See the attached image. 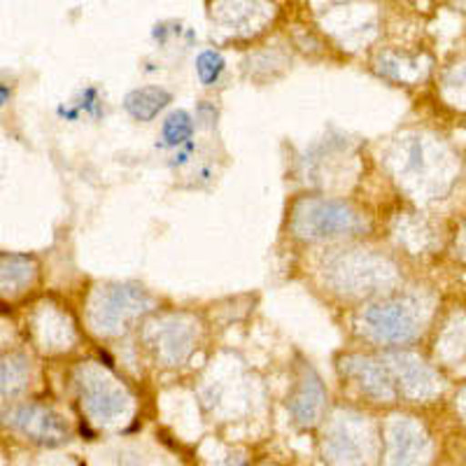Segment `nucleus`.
Returning a JSON list of instances; mask_svg holds the SVG:
<instances>
[{
  "label": "nucleus",
  "instance_id": "1",
  "mask_svg": "<svg viewBox=\"0 0 466 466\" xmlns=\"http://www.w3.org/2000/svg\"><path fill=\"white\" fill-rule=\"evenodd\" d=\"M294 231L308 240L336 238L361 231V219L355 210L340 201L310 198L294 212Z\"/></svg>",
  "mask_w": 466,
  "mask_h": 466
},
{
  "label": "nucleus",
  "instance_id": "2",
  "mask_svg": "<svg viewBox=\"0 0 466 466\" xmlns=\"http://www.w3.org/2000/svg\"><path fill=\"white\" fill-rule=\"evenodd\" d=\"M364 322L378 340L385 343H406L418 336L420 327L413 313L401 303H378L366 310Z\"/></svg>",
  "mask_w": 466,
  "mask_h": 466
},
{
  "label": "nucleus",
  "instance_id": "3",
  "mask_svg": "<svg viewBox=\"0 0 466 466\" xmlns=\"http://www.w3.org/2000/svg\"><path fill=\"white\" fill-rule=\"evenodd\" d=\"M147 297L136 287H112L103 297V303L96 308L94 324L98 331H116L119 324L133 315L147 310Z\"/></svg>",
  "mask_w": 466,
  "mask_h": 466
},
{
  "label": "nucleus",
  "instance_id": "4",
  "mask_svg": "<svg viewBox=\"0 0 466 466\" xmlns=\"http://www.w3.org/2000/svg\"><path fill=\"white\" fill-rule=\"evenodd\" d=\"M10 422L15 424L16 430L24 431L28 439L37 441V443L56 445L64 439H68L66 424L61 422L58 415H54L52 410H47V408H40V406L16 408L15 413H12Z\"/></svg>",
  "mask_w": 466,
  "mask_h": 466
},
{
  "label": "nucleus",
  "instance_id": "5",
  "mask_svg": "<svg viewBox=\"0 0 466 466\" xmlns=\"http://www.w3.org/2000/svg\"><path fill=\"white\" fill-rule=\"evenodd\" d=\"M82 394H85L86 410L98 420H112L122 413L127 406V399L122 392H116L115 387L107 385L106 380L82 382Z\"/></svg>",
  "mask_w": 466,
  "mask_h": 466
},
{
  "label": "nucleus",
  "instance_id": "6",
  "mask_svg": "<svg viewBox=\"0 0 466 466\" xmlns=\"http://www.w3.org/2000/svg\"><path fill=\"white\" fill-rule=\"evenodd\" d=\"M322 403H324L322 382H319V378L315 376V373H308V378L301 382V387H299V392L294 394V399H291V413H294V418H297L299 422L310 427V424L318 422Z\"/></svg>",
  "mask_w": 466,
  "mask_h": 466
},
{
  "label": "nucleus",
  "instance_id": "7",
  "mask_svg": "<svg viewBox=\"0 0 466 466\" xmlns=\"http://www.w3.org/2000/svg\"><path fill=\"white\" fill-rule=\"evenodd\" d=\"M170 103V94L159 86H143V89H133L124 98V107L128 115L138 122H149L159 115L166 106Z\"/></svg>",
  "mask_w": 466,
  "mask_h": 466
},
{
  "label": "nucleus",
  "instance_id": "8",
  "mask_svg": "<svg viewBox=\"0 0 466 466\" xmlns=\"http://www.w3.org/2000/svg\"><path fill=\"white\" fill-rule=\"evenodd\" d=\"M420 445H422V436L413 427L397 424V430L392 434V457H390V466H415L420 455Z\"/></svg>",
  "mask_w": 466,
  "mask_h": 466
},
{
  "label": "nucleus",
  "instance_id": "9",
  "mask_svg": "<svg viewBox=\"0 0 466 466\" xmlns=\"http://www.w3.org/2000/svg\"><path fill=\"white\" fill-rule=\"evenodd\" d=\"M348 371L357 376V380H360V385L364 387L366 392L378 394V397H390V382H387L385 373L373 361L357 360V364L348 366Z\"/></svg>",
  "mask_w": 466,
  "mask_h": 466
},
{
  "label": "nucleus",
  "instance_id": "10",
  "mask_svg": "<svg viewBox=\"0 0 466 466\" xmlns=\"http://www.w3.org/2000/svg\"><path fill=\"white\" fill-rule=\"evenodd\" d=\"M191 131H194V124H191V116L185 110L170 112L164 122V140L168 145H182L191 138Z\"/></svg>",
  "mask_w": 466,
  "mask_h": 466
},
{
  "label": "nucleus",
  "instance_id": "11",
  "mask_svg": "<svg viewBox=\"0 0 466 466\" xmlns=\"http://www.w3.org/2000/svg\"><path fill=\"white\" fill-rule=\"evenodd\" d=\"M33 270L26 257H3V285L22 287L31 280Z\"/></svg>",
  "mask_w": 466,
  "mask_h": 466
},
{
  "label": "nucleus",
  "instance_id": "12",
  "mask_svg": "<svg viewBox=\"0 0 466 466\" xmlns=\"http://www.w3.org/2000/svg\"><path fill=\"white\" fill-rule=\"evenodd\" d=\"M197 70H198V77H201L203 85H215L219 80V75L224 70V58L219 52H203L198 54L197 58Z\"/></svg>",
  "mask_w": 466,
  "mask_h": 466
},
{
  "label": "nucleus",
  "instance_id": "13",
  "mask_svg": "<svg viewBox=\"0 0 466 466\" xmlns=\"http://www.w3.org/2000/svg\"><path fill=\"white\" fill-rule=\"evenodd\" d=\"M26 380V364L19 360L3 361V392H16Z\"/></svg>",
  "mask_w": 466,
  "mask_h": 466
},
{
  "label": "nucleus",
  "instance_id": "14",
  "mask_svg": "<svg viewBox=\"0 0 466 466\" xmlns=\"http://www.w3.org/2000/svg\"><path fill=\"white\" fill-rule=\"evenodd\" d=\"M331 452H334L336 460H350V457H357V445L350 441V436L334 434V441H331Z\"/></svg>",
  "mask_w": 466,
  "mask_h": 466
},
{
  "label": "nucleus",
  "instance_id": "15",
  "mask_svg": "<svg viewBox=\"0 0 466 466\" xmlns=\"http://www.w3.org/2000/svg\"><path fill=\"white\" fill-rule=\"evenodd\" d=\"M240 466H243V464H240Z\"/></svg>",
  "mask_w": 466,
  "mask_h": 466
}]
</instances>
